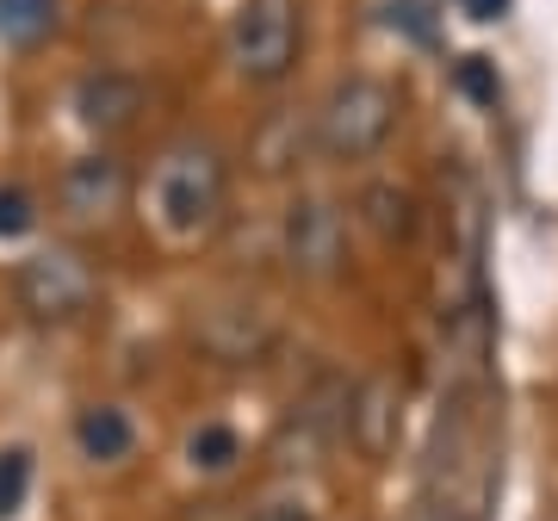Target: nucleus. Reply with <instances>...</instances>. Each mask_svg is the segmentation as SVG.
Here are the masks:
<instances>
[{
	"label": "nucleus",
	"instance_id": "obj_6",
	"mask_svg": "<svg viewBox=\"0 0 558 521\" xmlns=\"http://www.w3.org/2000/svg\"><path fill=\"white\" fill-rule=\"evenodd\" d=\"M131 199H137V186H131V174H124V161L112 149L75 156L57 174V218L69 230H81V237L87 230H112L131 211Z\"/></svg>",
	"mask_w": 558,
	"mask_h": 521
},
{
	"label": "nucleus",
	"instance_id": "obj_12",
	"mask_svg": "<svg viewBox=\"0 0 558 521\" xmlns=\"http://www.w3.org/2000/svg\"><path fill=\"white\" fill-rule=\"evenodd\" d=\"M186 465L205 472V478L236 472V465H242V435L230 428V422H199V428L186 435Z\"/></svg>",
	"mask_w": 558,
	"mask_h": 521
},
{
	"label": "nucleus",
	"instance_id": "obj_15",
	"mask_svg": "<svg viewBox=\"0 0 558 521\" xmlns=\"http://www.w3.org/2000/svg\"><path fill=\"white\" fill-rule=\"evenodd\" d=\"M248 521H317V516H311L304 502L279 497V502H260V509H255V516H248Z\"/></svg>",
	"mask_w": 558,
	"mask_h": 521
},
{
	"label": "nucleus",
	"instance_id": "obj_16",
	"mask_svg": "<svg viewBox=\"0 0 558 521\" xmlns=\"http://www.w3.org/2000/svg\"><path fill=\"white\" fill-rule=\"evenodd\" d=\"M459 7H465L478 25H490V20H502V13H509V0H459Z\"/></svg>",
	"mask_w": 558,
	"mask_h": 521
},
{
	"label": "nucleus",
	"instance_id": "obj_9",
	"mask_svg": "<svg viewBox=\"0 0 558 521\" xmlns=\"http://www.w3.org/2000/svg\"><path fill=\"white\" fill-rule=\"evenodd\" d=\"M354 218L373 230V237L385 242V249H398V242H416V193L398 181H373V186H360V199H354Z\"/></svg>",
	"mask_w": 558,
	"mask_h": 521
},
{
	"label": "nucleus",
	"instance_id": "obj_14",
	"mask_svg": "<svg viewBox=\"0 0 558 521\" xmlns=\"http://www.w3.org/2000/svg\"><path fill=\"white\" fill-rule=\"evenodd\" d=\"M38 223V199L25 186H0V237H25Z\"/></svg>",
	"mask_w": 558,
	"mask_h": 521
},
{
	"label": "nucleus",
	"instance_id": "obj_5",
	"mask_svg": "<svg viewBox=\"0 0 558 521\" xmlns=\"http://www.w3.org/2000/svg\"><path fill=\"white\" fill-rule=\"evenodd\" d=\"M279 260L299 280H336L348 267V205L329 193H299L279 211Z\"/></svg>",
	"mask_w": 558,
	"mask_h": 521
},
{
	"label": "nucleus",
	"instance_id": "obj_11",
	"mask_svg": "<svg viewBox=\"0 0 558 521\" xmlns=\"http://www.w3.org/2000/svg\"><path fill=\"white\" fill-rule=\"evenodd\" d=\"M62 32V0H0V44L38 50Z\"/></svg>",
	"mask_w": 558,
	"mask_h": 521
},
{
	"label": "nucleus",
	"instance_id": "obj_10",
	"mask_svg": "<svg viewBox=\"0 0 558 521\" xmlns=\"http://www.w3.org/2000/svg\"><path fill=\"white\" fill-rule=\"evenodd\" d=\"M75 447H81V460L119 465V460H131L137 428H131V416H124L119 403H81L75 410Z\"/></svg>",
	"mask_w": 558,
	"mask_h": 521
},
{
	"label": "nucleus",
	"instance_id": "obj_1",
	"mask_svg": "<svg viewBox=\"0 0 558 521\" xmlns=\"http://www.w3.org/2000/svg\"><path fill=\"white\" fill-rule=\"evenodd\" d=\"M137 218L161 249H205L230 218V161L218 143L174 137L137 181Z\"/></svg>",
	"mask_w": 558,
	"mask_h": 521
},
{
	"label": "nucleus",
	"instance_id": "obj_13",
	"mask_svg": "<svg viewBox=\"0 0 558 521\" xmlns=\"http://www.w3.org/2000/svg\"><path fill=\"white\" fill-rule=\"evenodd\" d=\"M32 497V447H0V521H13Z\"/></svg>",
	"mask_w": 558,
	"mask_h": 521
},
{
	"label": "nucleus",
	"instance_id": "obj_7",
	"mask_svg": "<svg viewBox=\"0 0 558 521\" xmlns=\"http://www.w3.org/2000/svg\"><path fill=\"white\" fill-rule=\"evenodd\" d=\"M143 100H149V94H143L137 75H124V69H94V75L75 81V124L87 137L119 143L124 131H137Z\"/></svg>",
	"mask_w": 558,
	"mask_h": 521
},
{
	"label": "nucleus",
	"instance_id": "obj_3",
	"mask_svg": "<svg viewBox=\"0 0 558 521\" xmlns=\"http://www.w3.org/2000/svg\"><path fill=\"white\" fill-rule=\"evenodd\" d=\"M13 304L38 329H75L100 311V267L75 242H50L13 260Z\"/></svg>",
	"mask_w": 558,
	"mask_h": 521
},
{
	"label": "nucleus",
	"instance_id": "obj_4",
	"mask_svg": "<svg viewBox=\"0 0 558 521\" xmlns=\"http://www.w3.org/2000/svg\"><path fill=\"white\" fill-rule=\"evenodd\" d=\"M223 57L242 87H279L304 57V0H242L223 32Z\"/></svg>",
	"mask_w": 558,
	"mask_h": 521
},
{
	"label": "nucleus",
	"instance_id": "obj_8",
	"mask_svg": "<svg viewBox=\"0 0 558 521\" xmlns=\"http://www.w3.org/2000/svg\"><path fill=\"white\" fill-rule=\"evenodd\" d=\"M193 341H199L205 361L218 366H255L274 348V323H267L260 304H211L193 323Z\"/></svg>",
	"mask_w": 558,
	"mask_h": 521
},
{
	"label": "nucleus",
	"instance_id": "obj_2",
	"mask_svg": "<svg viewBox=\"0 0 558 521\" xmlns=\"http://www.w3.org/2000/svg\"><path fill=\"white\" fill-rule=\"evenodd\" d=\"M398 87L379 75H341L329 94L317 100L311 112V149L323 161H341V168H354V161H373L391 143L398 131Z\"/></svg>",
	"mask_w": 558,
	"mask_h": 521
}]
</instances>
